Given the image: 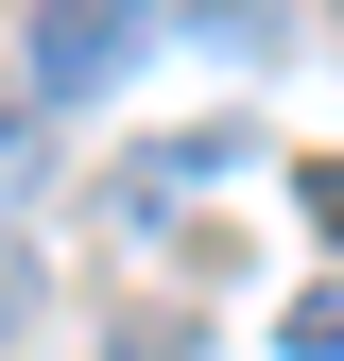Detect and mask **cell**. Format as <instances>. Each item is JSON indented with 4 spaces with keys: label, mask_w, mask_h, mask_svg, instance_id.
I'll use <instances>...</instances> for the list:
<instances>
[{
    "label": "cell",
    "mask_w": 344,
    "mask_h": 361,
    "mask_svg": "<svg viewBox=\"0 0 344 361\" xmlns=\"http://www.w3.org/2000/svg\"><path fill=\"white\" fill-rule=\"evenodd\" d=\"M138 52H155L138 0H35V69H18V86H35V104H104Z\"/></svg>",
    "instance_id": "cell-1"
},
{
    "label": "cell",
    "mask_w": 344,
    "mask_h": 361,
    "mask_svg": "<svg viewBox=\"0 0 344 361\" xmlns=\"http://www.w3.org/2000/svg\"><path fill=\"white\" fill-rule=\"evenodd\" d=\"M207 172H241V121H207V138H155V155H121V172H104V207H121V224H172V190H207Z\"/></svg>",
    "instance_id": "cell-2"
},
{
    "label": "cell",
    "mask_w": 344,
    "mask_h": 361,
    "mask_svg": "<svg viewBox=\"0 0 344 361\" xmlns=\"http://www.w3.org/2000/svg\"><path fill=\"white\" fill-rule=\"evenodd\" d=\"M35 172H52V104H35V86H18V69H0V207H18V190H35Z\"/></svg>",
    "instance_id": "cell-3"
},
{
    "label": "cell",
    "mask_w": 344,
    "mask_h": 361,
    "mask_svg": "<svg viewBox=\"0 0 344 361\" xmlns=\"http://www.w3.org/2000/svg\"><path fill=\"white\" fill-rule=\"evenodd\" d=\"M293 190H310V224L344 241V155H310V172H293Z\"/></svg>",
    "instance_id": "cell-6"
},
{
    "label": "cell",
    "mask_w": 344,
    "mask_h": 361,
    "mask_svg": "<svg viewBox=\"0 0 344 361\" xmlns=\"http://www.w3.org/2000/svg\"><path fill=\"white\" fill-rule=\"evenodd\" d=\"M293 361H344V293H310V310H293Z\"/></svg>",
    "instance_id": "cell-4"
},
{
    "label": "cell",
    "mask_w": 344,
    "mask_h": 361,
    "mask_svg": "<svg viewBox=\"0 0 344 361\" xmlns=\"http://www.w3.org/2000/svg\"><path fill=\"white\" fill-rule=\"evenodd\" d=\"M190 18H207V35H241V52H258V35H276V0H190Z\"/></svg>",
    "instance_id": "cell-5"
}]
</instances>
